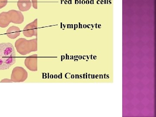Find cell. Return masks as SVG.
<instances>
[{
	"label": "cell",
	"instance_id": "obj_26",
	"mask_svg": "<svg viewBox=\"0 0 156 117\" xmlns=\"http://www.w3.org/2000/svg\"><path fill=\"white\" fill-rule=\"evenodd\" d=\"M108 4V0H106V4Z\"/></svg>",
	"mask_w": 156,
	"mask_h": 117
},
{
	"label": "cell",
	"instance_id": "obj_31",
	"mask_svg": "<svg viewBox=\"0 0 156 117\" xmlns=\"http://www.w3.org/2000/svg\"><path fill=\"white\" fill-rule=\"evenodd\" d=\"M86 56H84L83 57V59H86Z\"/></svg>",
	"mask_w": 156,
	"mask_h": 117
},
{
	"label": "cell",
	"instance_id": "obj_34",
	"mask_svg": "<svg viewBox=\"0 0 156 117\" xmlns=\"http://www.w3.org/2000/svg\"><path fill=\"white\" fill-rule=\"evenodd\" d=\"M86 4H88V0H87V1H86Z\"/></svg>",
	"mask_w": 156,
	"mask_h": 117
},
{
	"label": "cell",
	"instance_id": "obj_19",
	"mask_svg": "<svg viewBox=\"0 0 156 117\" xmlns=\"http://www.w3.org/2000/svg\"><path fill=\"white\" fill-rule=\"evenodd\" d=\"M82 3L83 4H86V2L83 0V1H82Z\"/></svg>",
	"mask_w": 156,
	"mask_h": 117
},
{
	"label": "cell",
	"instance_id": "obj_14",
	"mask_svg": "<svg viewBox=\"0 0 156 117\" xmlns=\"http://www.w3.org/2000/svg\"><path fill=\"white\" fill-rule=\"evenodd\" d=\"M97 58V56H93V59H96V58Z\"/></svg>",
	"mask_w": 156,
	"mask_h": 117
},
{
	"label": "cell",
	"instance_id": "obj_32",
	"mask_svg": "<svg viewBox=\"0 0 156 117\" xmlns=\"http://www.w3.org/2000/svg\"><path fill=\"white\" fill-rule=\"evenodd\" d=\"M91 78H92V79H93V75H91Z\"/></svg>",
	"mask_w": 156,
	"mask_h": 117
},
{
	"label": "cell",
	"instance_id": "obj_38",
	"mask_svg": "<svg viewBox=\"0 0 156 117\" xmlns=\"http://www.w3.org/2000/svg\"><path fill=\"white\" fill-rule=\"evenodd\" d=\"M85 24H84V25H83V28H85Z\"/></svg>",
	"mask_w": 156,
	"mask_h": 117
},
{
	"label": "cell",
	"instance_id": "obj_6",
	"mask_svg": "<svg viewBox=\"0 0 156 117\" xmlns=\"http://www.w3.org/2000/svg\"><path fill=\"white\" fill-rule=\"evenodd\" d=\"M38 56L37 54H33L27 57L24 61L25 66L31 71H37L38 69Z\"/></svg>",
	"mask_w": 156,
	"mask_h": 117
},
{
	"label": "cell",
	"instance_id": "obj_1",
	"mask_svg": "<svg viewBox=\"0 0 156 117\" xmlns=\"http://www.w3.org/2000/svg\"><path fill=\"white\" fill-rule=\"evenodd\" d=\"M16 62V52L10 43L0 44V70L9 69Z\"/></svg>",
	"mask_w": 156,
	"mask_h": 117
},
{
	"label": "cell",
	"instance_id": "obj_18",
	"mask_svg": "<svg viewBox=\"0 0 156 117\" xmlns=\"http://www.w3.org/2000/svg\"><path fill=\"white\" fill-rule=\"evenodd\" d=\"M98 76H99V75H96L95 76V78L98 79Z\"/></svg>",
	"mask_w": 156,
	"mask_h": 117
},
{
	"label": "cell",
	"instance_id": "obj_13",
	"mask_svg": "<svg viewBox=\"0 0 156 117\" xmlns=\"http://www.w3.org/2000/svg\"><path fill=\"white\" fill-rule=\"evenodd\" d=\"M100 3L101 4H104V2L103 0H101V1H100Z\"/></svg>",
	"mask_w": 156,
	"mask_h": 117
},
{
	"label": "cell",
	"instance_id": "obj_42",
	"mask_svg": "<svg viewBox=\"0 0 156 117\" xmlns=\"http://www.w3.org/2000/svg\"><path fill=\"white\" fill-rule=\"evenodd\" d=\"M81 3V0H80V4Z\"/></svg>",
	"mask_w": 156,
	"mask_h": 117
},
{
	"label": "cell",
	"instance_id": "obj_27",
	"mask_svg": "<svg viewBox=\"0 0 156 117\" xmlns=\"http://www.w3.org/2000/svg\"><path fill=\"white\" fill-rule=\"evenodd\" d=\"M95 75H93V79H95Z\"/></svg>",
	"mask_w": 156,
	"mask_h": 117
},
{
	"label": "cell",
	"instance_id": "obj_29",
	"mask_svg": "<svg viewBox=\"0 0 156 117\" xmlns=\"http://www.w3.org/2000/svg\"><path fill=\"white\" fill-rule=\"evenodd\" d=\"M90 4H92V0H91V1H90Z\"/></svg>",
	"mask_w": 156,
	"mask_h": 117
},
{
	"label": "cell",
	"instance_id": "obj_20",
	"mask_svg": "<svg viewBox=\"0 0 156 117\" xmlns=\"http://www.w3.org/2000/svg\"><path fill=\"white\" fill-rule=\"evenodd\" d=\"M106 78H107V79H109V75H106Z\"/></svg>",
	"mask_w": 156,
	"mask_h": 117
},
{
	"label": "cell",
	"instance_id": "obj_10",
	"mask_svg": "<svg viewBox=\"0 0 156 117\" xmlns=\"http://www.w3.org/2000/svg\"><path fill=\"white\" fill-rule=\"evenodd\" d=\"M31 2L34 9H37V0H31Z\"/></svg>",
	"mask_w": 156,
	"mask_h": 117
},
{
	"label": "cell",
	"instance_id": "obj_37",
	"mask_svg": "<svg viewBox=\"0 0 156 117\" xmlns=\"http://www.w3.org/2000/svg\"><path fill=\"white\" fill-rule=\"evenodd\" d=\"M89 3H90V2H89V0H88V4H89Z\"/></svg>",
	"mask_w": 156,
	"mask_h": 117
},
{
	"label": "cell",
	"instance_id": "obj_16",
	"mask_svg": "<svg viewBox=\"0 0 156 117\" xmlns=\"http://www.w3.org/2000/svg\"><path fill=\"white\" fill-rule=\"evenodd\" d=\"M98 28H101V24H98Z\"/></svg>",
	"mask_w": 156,
	"mask_h": 117
},
{
	"label": "cell",
	"instance_id": "obj_23",
	"mask_svg": "<svg viewBox=\"0 0 156 117\" xmlns=\"http://www.w3.org/2000/svg\"><path fill=\"white\" fill-rule=\"evenodd\" d=\"M95 28H97V23H96V24H95Z\"/></svg>",
	"mask_w": 156,
	"mask_h": 117
},
{
	"label": "cell",
	"instance_id": "obj_28",
	"mask_svg": "<svg viewBox=\"0 0 156 117\" xmlns=\"http://www.w3.org/2000/svg\"><path fill=\"white\" fill-rule=\"evenodd\" d=\"M90 57H91V59H92V55H91V56H90Z\"/></svg>",
	"mask_w": 156,
	"mask_h": 117
},
{
	"label": "cell",
	"instance_id": "obj_15",
	"mask_svg": "<svg viewBox=\"0 0 156 117\" xmlns=\"http://www.w3.org/2000/svg\"><path fill=\"white\" fill-rule=\"evenodd\" d=\"M100 0H98V1H97V4H98V5H99V4H100Z\"/></svg>",
	"mask_w": 156,
	"mask_h": 117
},
{
	"label": "cell",
	"instance_id": "obj_25",
	"mask_svg": "<svg viewBox=\"0 0 156 117\" xmlns=\"http://www.w3.org/2000/svg\"><path fill=\"white\" fill-rule=\"evenodd\" d=\"M106 75L105 74L104 76H104L105 79H106Z\"/></svg>",
	"mask_w": 156,
	"mask_h": 117
},
{
	"label": "cell",
	"instance_id": "obj_12",
	"mask_svg": "<svg viewBox=\"0 0 156 117\" xmlns=\"http://www.w3.org/2000/svg\"><path fill=\"white\" fill-rule=\"evenodd\" d=\"M99 79H103L104 77L103 75H99Z\"/></svg>",
	"mask_w": 156,
	"mask_h": 117
},
{
	"label": "cell",
	"instance_id": "obj_7",
	"mask_svg": "<svg viewBox=\"0 0 156 117\" xmlns=\"http://www.w3.org/2000/svg\"><path fill=\"white\" fill-rule=\"evenodd\" d=\"M17 5L20 11L25 12L30 9L32 4L30 0H18Z\"/></svg>",
	"mask_w": 156,
	"mask_h": 117
},
{
	"label": "cell",
	"instance_id": "obj_33",
	"mask_svg": "<svg viewBox=\"0 0 156 117\" xmlns=\"http://www.w3.org/2000/svg\"><path fill=\"white\" fill-rule=\"evenodd\" d=\"M92 4H94V0H92Z\"/></svg>",
	"mask_w": 156,
	"mask_h": 117
},
{
	"label": "cell",
	"instance_id": "obj_8",
	"mask_svg": "<svg viewBox=\"0 0 156 117\" xmlns=\"http://www.w3.org/2000/svg\"><path fill=\"white\" fill-rule=\"evenodd\" d=\"M7 36L9 38L15 39L19 36L20 34V30L17 27L12 26L9 27L7 30Z\"/></svg>",
	"mask_w": 156,
	"mask_h": 117
},
{
	"label": "cell",
	"instance_id": "obj_30",
	"mask_svg": "<svg viewBox=\"0 0 156 117\" xmlns=\"http://www.w3.org/2000/svg\"><path fill=\"white\" fill-rule=\"evenodd\" d=\"M90 76H91V75L89 74V79H90V78H91V77H90Z\"/></svg>",
	"mask_w": 156,
	"mask_h": 117
},
{
	"label": "cell",
	"instance_id": "obj_35",
	"mask_svg": "<svg viewBox=\"0 0 156 117\" xmlns=\"http://www.w3.org/2000/svg\"><path fill=\"white\" fill-rule=\"evenodd\" d=\"M87 28V25L86 24H85V28Z\"/></svg>",
	"mask_w": 156,
	"mask_h": 117
},
{
	"label": "cell",
	"instance_id": "obj_39",
	"mask_svg": "<svg viewBox=\"0 0 156 117\" xmlns=\"http://www.w3.org/2000/svg\"><path fill=\"white\" fill-rule=\"evenodd\" d=\"M86 78H87H87H88V77H87V76H87V75H86Z\"/></svg>",
	"mask_w": 156,
	"mask_h": 117
},
{
	"label": "cell",
	"instance_id": "obj_41",
	"mask_svg": "<svg viewBox=\"0 0 156 117\" xmlns=\"http://www.w3.org/2000/svg\"><path fill=\"white\" fill-rule=\"evenodd\" d=\"M81 28H82V25H81Z\"/></svg>",
	"mask_w": 156,
	"mask_h": 117
},
{
	"label": "cell",
	"instance_id": "obj_24",
	"mask_svg": "<svg viewBox=\"0 0 156 117\" xmlns=\"http://www.w3.org/2000/svg\"><path fill=\"white\" fill-rule=\"evenodd\" d=\"M91 26H92V28H94V25L93 26V24H91Z\"/></svg>",
	"mask_w": 156,
	"mask_h": 117
},
{
	"label": "cell",
	"instance_id": "obj_9",
	"mask_svg": "<svg viewBox=\"0 0 156 117\" xmlns=\"http://www.w3.org/2000/svg\"><path fill=\"white\" fill-rule=\"evenodd\" d=\"M8 0H0V9L5 7L8 4Z\"/></svg>",
	"mask_w": 156,
	"mask_h": 117
},
{
	"label": "cell",
	"instance_id": "obj_21",
	"mask_svg": "<svg viewBox=\"0 0 156 117\" xmlns=\"http://www.w3.org/2000/svg\"><path fill=\"white\" fill-rule=\"evenodd\" d=\"M108 3L109 4H112V2L111 0H108Z\"/></svg>",
	"mask_w": 156,
	"mask_h": 117
},
{
	"label": "cell",
	"instance_id": "obj_3",
	"mask_svg": "<svg viewBox=\"0 0 156 117\" xmlns=\"http://www.w3.org/2000/svg\"><path fill=\"white\" fill-rule=\"evenodd\" d=\"M15 47L17 52L22 56L36 52L37 51V38L30 40L20 38L15 42Z\"/></svg>",
	"mask_w": 156,
	"mask_h": 117
},
{
	"label": "cell",
	"instance_id": "obj_40",
	"mask_svg": "<svg viewBox=\"0 0 156 117\" xmlns=\"http://www.w3.org/2000/svg\"><path fill=\"white\" fill-rule=\"evenodd\" d=\"M85 74H84V75H83V78H85Z\"/></svg>",
	"mask_w": 156,
	"mask_h": 117
},
{
	"label": "cell",
	"instance_id": "obj_22",
	"mask_svg": "<svg viewBox=\"0 0 156 117\" xmlns=\"http://www.w3.org/2000/svg\"><path fill=\"white\" fill-rule=\"evenodd\" d=\"M104 2L105 4H106V0H104Z\"/></svg>",
	"mask_w": 156,
	"mask_h": 117
},
{
	"label": "cell",
	"instance_id": "obj_11",
	"mask_svg": "<svg viewBox=\"0 0 156 117\" xmlns=\"http://www.w3.org/2000/svg\"><path fill=\"white\" fill-rule=\"evenodd\" d=\"M1 83H13V82H12V81L11 80H9V79H4V80H2L1 81Z\"/></svg>",
	"mask_w": 156,
	"mask_h": 117
},
{
	"label": "cell",
	"instance_id": "obj_17",
	"mask_svg": "<svg viewBox=\"0 0 156 117\" xmlns=\"http://www.w3.org/2000/svg\"><path fill=\"white\" fill-rule=\"evenodd\" d=\"M90 26L91 27V25H90V24H89V25L87 26V27H88V28H91V27H90Z\"/></svg>",
	"mask_w": 156,
	"mask_h": 117
},
{
	"label": "cell",
	"instance_id": "obj_36",
	"mask_svg": "<svg viewBox=\"0 0 156 117\" xmlns=\"http://www.w3.org/2000/svg\"><path fill=\"white\" fill-rule=\"evenodd\" d=\"M87 59H89V56H87Z\"/></svg>",
	"mask_w": 156,
	"mask_h": 117
},
{
	"label": "cell",
	"instance_id": "obj_2",
	"mask_svg": "<svg viewBox=\"0 0 156 117\" xmlns=\"http://www.w3.org/2000/svg\"><path fill=\"white\" fill-rule=\"evenodd\" d=\"M24 20V16L21 11L12 10L8 12H2L0 14V27L5 28L11 23L21 24Z\"/></svg>",
	"mask_w": 156,
	"mask_h": 117
},
{
	"label": "cell",
	"instance_id": "obj_4",
	"mask_svg": "<svg viewBox=\"0 0 156 117\" xmlns=\"http://www.w3.org/2000/svg\"><path fill=\"white\" fill-rule=\"evenodd\" d=\"M28 78V73L23 67L17 66L13 69L11 80L14 83L24 82Z\"/></svg>",
	"mask_w": 156,
	"mask_h": 117
},
{
	"label": "cell",
	"instance_id": "obj_5",
	"mask_svg": "<svg viewBox=\"0 0 156 117\" xmlns=\"http://www.w3.org/2000/svg\"><path fill=\"white\" fill-rule=\"evenodd\" d=\"M23 33L27 37L33 36L37 37V19L27 24L23 28Z\"/></svg>",
	"mask_w": 156,
	"mask_h": 117
}]
</instances>
